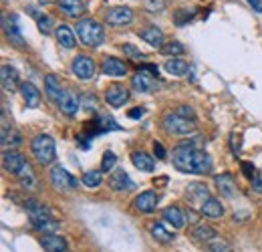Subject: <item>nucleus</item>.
<instances>
[{
	"label": "nucleus",
	"instance_id": "nucleus-35",
	"mask_svg": "<svg viewBox=\"0 0 262 252\" xmlns=\"http://www.w3.org/2000/svg\"><path fill=\"white\" fill-rule=\"evenodd\" d=\"M52 26H54V20H52L49 14H43V16H39V31H41L43 35H51Z\"/></svg>",
	"mask_w": 262,
	"mask_h": 252
},
{
	"label": "nucleus",
	"instance_id": "nucleus-44",
	"mask_svg": "<svg viewBox=\"0 0 262 252\" xmlns=\"http://www.w3.org/2000/svg\"><path fill=\"white\" fill-rule=\"evenodd\" d=\"M143 113H145V109H141V107H137V109H131L127 115L131 117V119H139V117H143Z\"/></svg>",
	"mask_w": 262,
	"mask_h": 252
},
{
	"label": "nucleus",
	"instance_id": "nucleus-27",
	"mask_svg": "<svg viewBox=\"0 0 262 252\" xmlns=\"http://www.w3.org/2000/svg\"><path fill=\"white\" fill-rule=\"evenodd\" d=\"M186 196H188V200L194 202V204H204L206 200H210L212 196H210L208 188L206 186H202V184H192V186H188V190H186Z\"/></svg>",
	"mask_w": 262,
	"mask_h": 252
},
{
	"label": "nucleus",
	"instance_id": "nucleus-20",
	"mask_svg": "<svg viewBox=\"0 0 262 252\" xmlns=\"http://www.w3.org/2000/svg\"><path fill=\"white\" fill-rule=\"evenodd\" d=\"M41 244L47 252H67V240L59 234H45L41 238Z\"/></svg>",
	"mask_w": 262,
	"mask_h": 252
},
{
	"label": "nucleus",
	"instance_id": "nucleus-32",
	"mask_svg": "<svg viewBox=\"0 0 262 252\" xmlns=\"http://www.w3.org/2000/svg\"><path fill=\"white\" fill-rule=\"evenodd\" d=\"M152 236L156 238L157 242H161V244H169V242H173V238H176L171 232L165 230V226H163L161 222H156V224L152 226Z\"/></svg>",
	"mask_w": 262,
	"mask_h": 252
},
{
	"label": "nucleus",
	"instance_id": "nucleus-40",
	"mask_svg": "<svg viewBox=\"0 0 262 252\" xmlns=\"http://www.w3.org/2000/svg\"><path fill=\"white\" fill-rule=\"evenodd\" d=\"M178 115H182V117H186V119H196V113H194V109L192 107H188V105H180L178 107V111H176Z\"/></svg>",
	"mask_w": 262,
	"mask_h": 252
},
{
	"label": "nucleus",
	"instance_id": "nucleus-10",
	"mask_svg": "<svg viewBox=\"0 0 262 252\" xmlns=\"http://www.w3.org/2000/svg\"><path fill=\"white\" fill-rule=\"evenodd\" d=\"M105 99L111 107H121L129 101V91L125 85H119V83H113L105 89Z\"/></svg>",
	"mask_w": 262,
	"mask_h": 252
},
{
	"label": "nucleus",
	"instance_id": "nucleus-7",
	"mask_svg": "<svg viewBox=\"0 0 262 252\" xmlns=\"http://www.w3.org/2000/svg\"><path fill=\"white\" fill-rule=\"evenodd\" d=\"M71 69H73L75 77H77V79H81V81H91V79L95 77V63H93V59H91V57H87V54H79V57H75V61H73Z\"/></svg>",
	"mask_w": 262,
	"mask_h": 252
},
{
	"label": "nucleus",
	"instance_id": "nucleus-36",
	"mask_svg": "<svg viewBox=\"0 0 262 252\" xmlns=\"http://www.w3.org/2000/svg\"><path fill=\"white\" fill-rule=\"evenodd\" d=\"M184 50H186L184 49V45H182V43H178V41L165 43V45L161 47V52H163V54H171V57H173V54H182Z\"/></svg>",
	"mask_w": 262,
	"mask_h": 252
},
{
	"label": "nucleus",
	"instance_id": "nucleus-2",
	"mask_svg": "<svg viewBox=\"0 0 262 252\" xmlns=\"http://www.w3.org/2000/svg\"><path fill=\"white\" fill-rule=\"evenodd\" d=\"M31 150H33V155L35 159L41 163V165H49L54 161L56 157V148H54V139L47 133H41L33 139L31 144Z\"/></svg>",
	"mask_w": 262,
	"mask_h": 252
},
{
	"label": "nucleus",
	"instance_id": "nucleus-16",
	"mask_svg": "<svg viewBox=\"0 0 262 252\" xmlns=\"http://www.w3.org/2000/svg\"><path fill=\"white\" fill-rule=\"evenodd\" d=\"M61 12L69 18H81L85 14V2L83 0H59L56 2Z\"/></svg>",
	"mask_w": 262,
	"mask_h": 252
},
{
	"label": "nucleus",
	"instance_id": "nucleus-15",
	"mask_svg": "<svg viewBox=\"0 0 262 252\" xmlns=\"http://www.w3.org/2000/svg\"><path fill=\"white\" fill-rule=\"evenodd\" d=\"M109 186H111V190H115V192L133 190V188H135V184L131 182V178L127 176L125 170H115V172L111 174V178H109Z\"/></svg>",
	"mask_w": 262,
	"mask_h": 252
},
{
	"label": "nucleus",
	"instance_id": "nucleus-4",
	"mask_svg": "<svg viewBox=\"0 0 262 252\" xmlns=\"http://www.w3.org/2000/svg\"><path fill=\"white\" fill-rule=\"evenodd\" d=\"M194 155H196L194 144H182L171 151V163L182 174H194Z\"/></svg>",
	"mask_w": 262,
	"mask_h": 252
},
{
	"label": "nucleus",
	"instance_id": "nucleus-41",
	"mask_svg": "<svg viewBox=\"0 0 262 252\" xmlns=\"http://www.w3.org/2000/svg\"><path fill=\"white\" fill-rule=\"evenodd\" d=\"M240 170H242V174H244L248 180H254L256 172H254V165H252L250 161H242V163H240Z\"/></svg>",
	"mask_w": 262,
	"mask_h": 252
},
{
	"label": "nucleus",
	"instance_id": "nucleus-23",
	"mask_svg": "<svg viewBox=\"0 0 262 252\" xmlns=\"http://www.w3.org/2000/svg\"><path fill=\"white\" fill-rule=\"evenodd\" d=\"M131 163L139 170V172H154L156 161L152 155H148L145 151H133L131 153Z\"/></svg>",
	"mask_w": 262,
	"mask_h": 252
},
{
	"label": "nucleus",
	"instance_id": "nucleus-11",
	"mask_svg": "<svg viewBox=\"0 0 262 252\" xmlns=\"http://www.w3.org/2000/svg\"><path fill=\"white\" fill-rule=\"evenodd\" d=\"M59 109L67 115V117H75L77 113H79V107H83L81 105V99L73 93V91H63V95H61V99H59Z\"/></svg>",
	"mask_w": 262,
	"mask_h": 252
},
{
	"label": "nucleus",
	"instance_id": "nucleus-43",
	"mask_svg": "<svg viewBox=\"0 0 262 252\" xmlns=\"http://www.w3.org/2000/svg\"><path fill=\"white\" fill-rule=\"evenodd\" d=\"M154 153L157 155V159H165V157H167V153H165V150H163V146H161V144H157V142H154Z\"/></svg>",
	"mask_w": 262,
	"mask_h": 252
},
{
	"label": "nucleus",
	"instance_id": "nucleus-25",
	"mask_svg": "<svg viewBox=\"0 0 262 252\" xmlns=\"http://www.w3.org/2000/svg\"><path fill=\"white\" fill-rule=\"evenodd\" d=\"M20 95L26 103V107H39L41 105V91L33 83H22L20 85Z\"/></svg>",
	"mask_w": 262,
	"mask_h": 252
},
{
	"label": "nucleus",
	"instance_id": "nucleus-6",
	"mask_svg": "<svg viewBox=\"0 0 262 252\" xmlns=\"http://www.w3.org/2000/svg\"><path fill=\"white\" fill-rule=\"evenodd\" d=\"M51 184L56 190H61V192H69V190H77L79 180L75 176H71L65 167L54 165L51 170Z\"/></svg>",
	"mask_w": 262,
	"mask_h": 252
},
{
	"label": "nucleus",
	"instance_id": "nucleus-22",
	"mask_svg": "<svg viewBox=\"0 0 262 252\" xmlns=\"http://www.w3.org/2000/svg\"><path fill=\"white\" fill-rule=\"evenodd\" d=\"M139 37L148 43V45H152V47H163V33L157 29L156 24H150V26H145L143 31H139Z\"/></svg>",
	"mask_w": 262,
	"mask_h": 252
},
{
	"label": "nucleus",
	"instance_id": "nucleus-19",
	"mask_svg": "<svg viewBox=\"0 0 262 252\" xmlns=\"http://www.w3.org/2000/svg\"><path fill=\"white\" fill-rule=\"evenodd\" d=\"M216 188H218V192L222 194V196H226V198H232L234 194H236V184H234V178H232V174H220V176H216Z\"/></svg>",
	"mask_w": 262,
	"mask_h": 252
},
{
	"label": "nucleus",
	"instance_id": "nucleus-37",
	"mask_svg": "<svg viewBox=\"0 0 262 252\" xmlns=\"http://www.w3.org/2000/svg\"><path fill=\"white\" fill-rule=\"evenodd\" d=\"M192 16H194V10H190V12H188L186 8H180V10L176 12V24H180V26H182V24H186Z\"/></svg>",
	"mask_w": 262,
	"mask_h": 252
},
{
	"label": "nucleus",
	"instance_id": "nucleus-18",
	"mask_svg": "<svg viewBox=\"0 0 262 252\" xmlns=\"http://www.w3.org/2000/svg\"><path fill=\"white\" fill-rule=\"evenodd\" d=\"M54 37H56V41H59V45H61L63 49H73V47L77 45L75 33H73V29L67 26V24H59V26L54 29Z\"/></svg>",
	"mask_w": 262,
	"mask_h": 252
},
{
	"label": "nucleus",
	"instance_id": "nucleus-26",
	"mask_svg": "<svg viewBox=\"0 0 262 252\" xmlns=\"http://www.w3.org/2000/svg\"><path fill=\"white\" fill-rule=\"evenodd\" d=\"M210 172H212V157H210V153L196 150V155H194V174L206 176Z\"/></svg>",
	"mask_w": 262,
	"mask_h": 252
},
{
	"label": "nucleus",
	"instance_id": "nucleus-42",
	"mask_svg": "<svg viewBox=\"0 0 262 252\" xmlns=\"http://www.w3.org/2000/svg\"><path fill=\"white\" fill-rule=\"evenodd\" d=\"M123 52H125V54H131V57H135V59H143V52L139 49H135L133 45H123Z\"/></svg>",
	"mask_w": 262,
	"mask_h": 252
},
{
	"label": "nucleus",
	"instance_id": "nucleus-3",
	"mask_svg": "<svg viewBox=\"0 0 262 252\" xmlns=\"http://www.w3.org/2000/svg\"><path fill=\"white\" fill-rule=\"evenodd\" d=\"M131 87L137 93H154V91H157V67H154V65H143L131 77Z\"/></svg>",
	"mask_w": 262,
	"mask_h": 252
},
{
	"label": "nucleus",
	"instance_id": "nucleus-38",
	"mask_svg": "<svg viewBox=\"0 0 262 252\" xmlns=\"http://www.w3.org/2000/svg\"><path fill=\"white\" fill-rule=\"evenodd\" d=\"M143 4H145V8L150 12H161L165 8V2L163 0H143Z\"/></svg>",
	"mask_w": 262,
	"mask_h": 252
},
{
	"label": "nucleus",
	"instance_id": "nucleus-24",
	"mask_svg": "<svg viewBox=\"0 0 262 252\" xmlns=\"http://www.w3.org/2000/svg\"><path fill=\"white\" fill-rule=\"evenodd\" d=\"M161 218H163L167 224H171L173 228H182V226L186 224V214H184L180 208H176V206L165 208V210L161 212Z\"/></svg>",
	"mask_w": 262,
	"mask_h": 252
},
{
	"label": "nucleus",
	"instance_id": "nucleus-8",
	"mask_svg": "<svg viewBox=\"0 0 262 252\" xmlns=\"http://www.w3.org/2000/svg\"><path fill=\"white\" fill-rule=\"evenodd\" d=\"M105 20L107 24L111 26H123V24H129L133 20V10L129 6H115L111 8L107 14H105Z\"/></svg>",
	"mask_w": 262,
	"mask_h": 252
},
{
	"label": "nucleus",
	"instance_id": "nucleus-30",
	"mask_svg": "<svg viewBox=\"0 0 262 252\" xmlns=\"http://www.w3.org/2000/svg\"><path fill=\"white\" fill-rule=\"evenodd\" d=\"M192 236L196 238V240H204V242H210V240H216V236H218V232L208 226V224H196L194 228H192Z\"/></svg>",
	"mask_w": 262,
	"mask_h": 252
},
{
	"label": "nucleus",
	"instance_id": "nucleus-45",
	"mask_svg": "<svg viewBox=\"0 0 262 252\" xmlns=\"http://www.w3.org/2000/svg\"><path fill=\"white\" fill-rule=\"evenodd\" d=\"M246 2L252 6V10H254V12H258V14L262 12V0H246Z\"/></svg>",
	"mask_w": 262,
	"mask_h": 252
},
{
	"label": "nucleus",
	"instance_id": "nucleus-39",
	"mask_svg": "<svg viewBox=\"0 0 262 252\" xmlns=\"http://www.w3.org/2000/svg\"><path fill=\"white\" fill-rule=\"evenodd\" d=\"M210 252H232V248L224 242V240H212V246H210Z\"/></svg>",
	"mask_w": 262,
	"mask_h": 252
},
{
	"label": "nucleus",
	"instance_id": "nucleus-17",
	"mask_svg": "<svg viewBox=\"0 0 262 252\" xmlns=\"http://www.w3.org/2000/svg\"><path fill=\"white\" fill-rule=\"evenodd\" d=\"M133 204H135V208L139 210V212H143V214H150V212H154L157 206V194L154 192V190H148V192H141L135 200H133Z\"/></svg>",
	"mask_w": 262,
	"mask_h": 252
},
{
	"label": "nucleus",
	"instance_id": "nucleus-28",
	"mask_svg": "<svg viewBox=\"0 0 262 252\" xmlns=\"http://www.w3.org/2000/svg\"><path fill=\"white\" fill-rule=\"evenodd\" d=\"M45 93L52 103H59L61 95H63V89H61V83L54 75H47L45 77Z\"/></svg>",
	"mask_w": 262,
	"mask_h": 252
},
{
	"label": "nucleus",
	"instance_id": "nucleus-34",
	"mask_svg": "<svg viewBox=\"0 0 262 252\" xmlns=\"http://www.w3.org/2000/svg\"><path fill=\"white\" fill-rule=\"evenodd\" d=\"M117 163V155L113 151H105L103 159H101V172H111Z\"/></svg>",
	"mask_w": 262,
	"mask_h": 252
},
{
	"label": "nucleus",
	"instance_id": "nucleus-5",
	"mask_svg": "<svg viewBox=\"0 0 262 252\" xmlns=\"http://www.w3.org/2000/svg\"><path fill=\"white\" fill-rule=\"evenodd\" d=\"M163 127L169 135H188L196 131V123L192 119H186L178 113H167L163 117Z\"/></svg>",
	"mask_w": 262,
	"mask_h": 252
},
{
	"label": "nucleus",
	"instance_id": "nucleus-12",
	"mask_svg": "<svg viewBox=\"0 0 262 252\" xmlns=\"http://www.w3.org/2000/svg\"><path fill=\"white\" fill-rule=\"evenodd\" d=\"M31 224H33L35 230H39L43 234H56V230H59V220H54L52 214L31 216Z\"/></svg>",
	"mask_w": 262,
	"mask_h": 252
},
{
	"label": "nucleus",
	"instance_id": "nucleus-31",
	"mask_svg": "<svg viewBox=\"0 0 262 252\" xmlns=\"http://www.w3.org/2000/svg\"><path fill=\"white\" fill-rule=\"evenodd\" d=\"M165 71H167L169 75H173V77H184V75L190 71V67H188V63H184L182 59H169V61L165 63Z\"/></svg>",
	"mask_w": 262,
	"mask_h": 252
},
{
	"label": "nucleus",
	"instance_id": "nucleus-1",
	"mask_svg": "<svg viewBox=\"0 0 262 252\" xmlns=\"http://www.w3.org/2000/svg\"><path fill=\"white\" fill-rule=\"evenodd\" d=\"M75 31H77V37L79 41L85 45V47H99L103 45L105 41V29L101 26V22L93 20V18H81L77 24H75Z\"/></svg>",
	"mask_w": 262,
	"mask_h": 252
},
{
	"label": "nucleus",
	"instance_id": "nucleus-33",
	"mask_svg": "<svg viewBox=\"0 0 262 252\" xmlns=\"http://www.w3.org/2000/svg\"><path fill=\"white\" fill-rule=\"evenodd\" d=\"M81 182H83L85 188H97V186H101V182H103V174H101L99 170H89V172L83 174Z\"/></svg>",
	"mask_w": 262,
	"mask_h": 252
},
{
	"label": "nucleus",
	"instance_id": "nucleus-13",
	"mask_svg": "<svg viewBox=\"0 0 262 252\" xmlns=\"http://www.w3.org/2000/svg\"><path fill=\"white\" fill-rule=\"evenodd\" d=\"M0 81H2V89L6 91V93H12V91H16V89H20V81H18V73H16V69H12L10 65H2V69H0Z\"/></svg>",
	"mask_w": 262,
	"mask_h": 252
},
{
	"label": "nucleus",
	"instance_id": "nucleus-14",
	"mask_svg": "<svg viewBox=\"0 0 262 252\" xmlns=\"http://www.w3.org/2000/svg\"><path fill=\"white\" fill-rule=\"evenodd\" d=\"M101 71L107 77H123L127 75V65L121 61V59H115V57H105L101 61Z\"/></svg>",
	"mask_w": 262,
	"mask_h": 252
},
{
	"label": "nucleus",
	"instance_id": "nucleus-9",
	"mask_svg": "<svg viewBox=\"0 0 262 252\" xmlns=\"http://www.w3.org/2000/svg\"><path fill=\"white\" fill-rule=\"evenodd\" d=\"M24 165H26V161H24V157H22L18 151L4 150V153H2V167H4L8 174H12V176L16 178Z\"/></svg>",
	"mask_w": 262,
	"mask_h": 252
},
{
	"label": "nucleus",
	"instance_id": "nucleus-29",
	"mask_svg": "<svg viewBox=\"0 0 262 252\" xmlns=\"http://www.w3.org/2000/svg\"><path fill=\"white\" fill-rule=\"evenodd\" d=\"M200 212H202L204 216H208V218H220V216L224 214V206L220 204V200L210 198V200H206L200 206Z\"/></svg>",
	"mask_w": 262,
	"mask_h": 252
},
{
	"label": "nucleus",
	"instance_id": "nucleus-46",
	"mask_svg": "<svg viewBox=\"0 0 262 252\" xmlns=\"http://www.w3.org/2000/svg\"><path fill=\"white\" fill-rule=\"evenodd\" d=\"M41 4H52V2H59V0H39Z\"/></svg>",
	"mask_w": 262,
	"mask_h": 252
},
{
	"label": "nucleus",
	"instance_id": "nucleus-21",
	"mask_svg": "<svg viewBox=\"0 0 262 252\" xmlns=\"http://www.w3.org/2000/svg\"><path fill=\"white\" fill-rule=\"evenodd\" d=\"M4 31H6V37H8L10 43H14L16 47H24V39H22L18 26H16V16H10V18L6 16L4 18Z\"/></svg>",
	"mask_w": 262,
	"mask_h": 252
}]
</instances>
